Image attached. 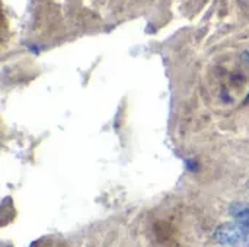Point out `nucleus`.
Instances as JSON below:
<instances>
[{
    "label": "nucleus",
    "instance_id": "f257e3e1",
    "mask_svg": "<svg viewBox=\"0 0 249 247\" xmlns=\"http://www.w3.org/2000/svg\"><path fill=\"white\" fill-rule=\"evenodd\" d=\"M214 239L217 243L226 246L249 247V227L239 221L226 223L216 230Z\"/></svg>",
    "mask_w": 249,
    "mask_h": 247
},
{
    "label": "nucleus",
    "instance_id": "f03ea898",
    "mask_svg": "<svg viewBox=\"0 0 249 247\" xmlns=\"http://www.w3.org/2000/svg\"><path fill=\"white\" fill-rule=\"evenodd\" d=\"M231 214L236 218V221L245 224L247 227H249V205H241L236 204L232 207Z\"/></svg>",
    "mask_w": 249,
    "mask_h": 247
}]
</instances>
